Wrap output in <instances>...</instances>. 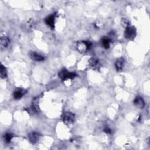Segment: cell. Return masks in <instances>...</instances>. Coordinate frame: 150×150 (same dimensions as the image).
<instances>
[{"label": "cell", "mask_w": 150, "mask_h": 150, "mask_svg": "<svg viewBox=\"0 0 150 150\" xmlns=\"http://www.w3.org/2000/svg\"><path fill=\"white\" fill-rule=\"evenodd\" d=\"M59 77L62 81H66L67 79H73L77 76V74L73 73L68 72L66 69H63L59 73Z\"/></svg>", "instance_id": "6da1fadb"}, {"label": "cell", "mask_w": 150, "mask_h": 150, "mask_svg": "<svg viewBox=\"0 0 150 150\" xmlns=\"http://www.w3.org/2000/svg\"><path fill=\"white\" fill-rule=\"evenodd\" d=\"M92 43L89 41H81L77 44V49L80 53H85L90 49Z\"/></svg>", "instance_id": "7a4b0ae2"}, {"label": "cell", "mask_w": 150, "mask_h": 150, "mask_svg": "<svg viewBox=\"0 0 150 150\" xmlns=\"http://www.w3.org/2000/svg\"><path fill=\"white\" fill-rule=\"evenodd\" d=\"M124 36L126 38L133 39L136 36V29L132 26H127L124 32Z\"/></svg>", "instance_id": "3957f363"}, {"label": "cell", "mask_w": 150, "mask_h": 150, "mask_svg": "<svg viewBox=\"0 0 150 150\" xmlns=\"http://www.w3.org/2000/svg\"><path fill=\"white\" fill-rule=\"evenodd\" d=\"M63 121L66 124H69L73 123L75 120V115L71 112H65L62 116Z\"/></svg>", "instance_id": "277c9868"}, {"label": "cell", "mask_w": 150, "mask_h": 150, "mask_svg": "<svg viewBox=\"0 0 150 150\" xmlns=\"http://www.w3.org/2000/svg\"><path fill=\"white\" fill-rule=\"evenodd\" d=\"M55 17H56V14H52L51 15L48 16L47 18H46L45 21V23L49 26L51 28L54 29L55 28Z\"/></svg>", "instance_id": "5b68a950"}, {"label": "cell", "mask_w": 150, "mask_h": 150, "mask_svg": "<svg viewBox=\"0 0 150 150\" xmlns=\"http://www.w3.org/2000/svg\"><path fill=\"white\" fill-rule=\"evenodd\" d=\"M30 57L32 59L33 61H35L36 62H41L45 60V57L41 54L36 53L35 52H30L29 54Z\"/></svg>", "instance_id": "8992f818"}, {"label": "cell", "mask_w": 150, "mask_h": 150, "mask_svg": "<svg viewBox=\"0 0 150 150\" xmlns=\"http://www.w3.org/2000/svg\"><path fill=\"white\" fill-rule=\"evenodd\" d=\"M134 103L137 108L140 109H143L145 105L144 99L141 97H140V96H137L135 98Z\"/></svg>", "instance_id": "52a82bcc"}, {"label": "cell", "mask_w": 150, "mask_h": 150, "mask_svg": "<svg viewBox=\"0 0 150 150\" xmlns=\"http://www.w3.org/2000/svg\"><path fill=\"white\" fill-rule=\"evenodd\" d=\"M40 137H41L40 134L36 132H32L28 135L29 140L33 144H35L38 142Z\"/></svg>", "instance_id": "ba28073f"}, {"label": "cell", "mask_w": 150, "mask_h": 150, "mask_svg": "<svg viewBox=\"0 0 150 150\" xmlns=\"http://www.w3.org/2000/svg\"><path fill=\"white\" fill-rule=\"evenodd\" d=\"M26 91H25L24 89H17L13 94L14 96V98L15 100H19L20 98H21L23 95L26 93Z\"/></svg>", "instance_id": "9c48e42d"}, {"label": "cell", "mask_w": 150, "mask_h": 150, "mask_svg": "<svg viewBox=\"0 0 150 150\" xmlns=\"http://www.w3.org/2000/svg\"><path fill=\"white\" fill-rule=\"evenodd\" d=\"M89 65L93 69H98L100 67L99 61L95 58H91L89 60Z\"/></svg>", "instance_id": "30bf717a"}, {"label": "cell", "mask_w": 150, "mask_h": 150, "mask_svg": "<svg viewBox=\"0 0 150 150\" xmlns=\"http://www.w3.org/2000/svg\"><path fill=\"white\" fill-rule=\"evenodd\" d=\"M124 64V59L122 58H118L116 60V63H115V67L117 70V71L120 72L122 70L123 66Z\"/></svg>", "instance_id": "8fae6325"}, {"label": "cell", "mask_w": 150, "mask_h": 150, "mask_svg": "<svg viewBox=\"0 0 150 150\" xmlns=\"http://www.w3.org/2000/svg\"><path fill=\"white\" fill-rule=\"evenodd\" d=\"M10 42V39L7 36H2L1 38V47L2 49H5L8 47Z\"/></svg>", "instance_id": "7c38bea8"}, {"label": "cell", "mask_w": 150, "mask_h": 150, "mask_svg": "<svg viewBox=\"0 0 150 150\" xmlns=\"http://www.w3.org/2000/svg\"><path fill=\"white\" fill-rule=\"evenodd\" d=\"M102 46L105 49H109L110 47L111 40L110 38L107 37H104L102 39Z\"/></svg>", "instance_id": "4fadbf2b"}, {"label": "cell", "mask_w": 150, "mask_h": 150, "mask_svg": "<svg viewBox=\"0 0 150 150\" xmlns=\"http://www.w3.org/2000/svg\"><path fill=\"white\" fill-rule=\"evenodd\" d=\"M0 72H1V78L2 79H5L7 77V69L3 64H1L0 66Z\"/></svg>", "instance_id": "5bb4252c"}, {"label": "cell", "mask_w": 150, "mask_h": 150, "mask_svg": "<svg viewBox=\"0 0 150 150\" xmlns=\"http://www.w3.org/2000/svg\"><path fill=\"white\" fill-rule=\"evenodd\" d=\"M13 137H14L13 134H12L11 133H6V135L4 136V140L6 142L8 143L11 141V140L13 138Z\"/></svg>", "instance_id": "9a60e30c"}, {"label": "cell", "mask_w": 150, "mask_h": 150, "mask_svg": "<svg viewBox=\"0 0 150 150\" xmlns=\"http://www.w3.org/2000/svg\"><path fill=\"white\" fill-rule=\"evenodd\" d=\"M104 132L108 134H111V130L109 128V127H106L104 129Z\"/></svg>", "instance_id": "2e32d148"}]
</instances>
